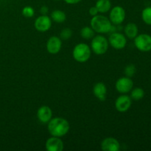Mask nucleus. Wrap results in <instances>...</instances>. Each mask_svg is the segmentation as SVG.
<instances>
[{
	"mask_svg": "<svg viewBox=\"0 0 151 151\" xmlns=\"http://www.w3.org/2000/svg\"><path fill=\"white\" fill-rule=\"evenodd\" d=\"M47 128L50 135L60 138L68 134L70 129V125L66 119L62 117H55L50 119Z\"/></svg>",
	"mask_w": 151,
	"mask_h": 151,
	"instance_id": "f257e3e1",
	"label": "nucleus"
},
{
	"mask_svg": "<svg viewBox=\"0 0 151 151\" xmlns=\"http://www.w3.org/2000/svg\"><path fill=\"white\" fill-rule=\"evenodd\" d=\"M91 27L94 32L98 33H108L111 32L113 25L110 19L103 15H98L93 16L91 19Z\"/></svg>",
	"mask_w": 151,
	"mask_h": 151,
	"instance_id": "f03ea898",
	"label": "nucleus"
},
{
	"mask_svg": "<svg viewBox=\"0 0 151 151\" xmlns=\"http://www.w3.org/2000/svg\"><path fill=\"white\" fill-rule=\"evenodd\" d=\"M91 51L90 47L84 43L77 44L72 51V56L76 61L79 63H85L91 57Z\"/></svg>",
	"mask_w": 151,
	"mask_h": 151,
	"instance_id": "7ed1b4c3",
	"label": "nucleus"
},
{
	"mask_svg": "<svg viewBox=\"0 0 151 151\" xmlns=\"http://www.w3.org/2000/svg\"><path fill=\"white\" fill-rule=\"evenodd\" d=\"M109 45V41L103 35H97L94 37L91 43L92 51L99 55L105 54L107 52Z\"/></svg>",
	"mask_w": 151,
	"mask_h": 151,
	"instance_id": "20e7f679",
	"label": "nucleus"
},
{
	"mask_svg": "<svg viewBox=\"0 0 151 151\" xmlns=\"http://www.w3.org/2000/svg\"><path fill=\"white\" fill-rule=\"evenodd\" d=\"M134 45L137 50L142 52L151 51V35L147 33L138 34L134 38Z\"/></svg>",
	"mask_w": 151,
	"mask_h": 151,
	"instance_id": "39448f33",
	"label": "nucleus"
},
{
	"mask_svg": "<svg viewBox=\"0 0 151 151\" xmlns=\"http://www.w3.org/2000/svg\"><path fill=\"white\" fill-rule=\"evenodd\" d=\"M109 43L113 48L116 50H122L127 44L126 37L120 32H114L109 38Z\"/></svg>",
	"mask_w": 151,
	"mask_h": 151,
	"instance_id": "423d86ee",
	"label": "nucleus"
},
{
	"mask_svg": "<svg viewBox=\"0 0 151 151\" xmlns=\"http://www.w3.org/2000/svg\"><path fill=\"white\" fill-rule=\"evenodd\" d=\"M133 86H134V82L131 78L126 76L119 78L115 84L116 91L122 94L130 92L132 90Z\"/></svg>",
	"mask_w": 151,
	"mask_h": 151,
	"instance_id": "0eeeda50",
	"label": "nucleus"
},
{
	"mask_svg": "<svg viewBox=\"0 0 151 151\" xmlns=\"http://www.w3.org/2000/svg\"><path fill=\"white\" fill-rule=\"evenodd\" d=\"M125 19V11L123 7L116 6L111 10L109 19L112 24L120 25Z\"/></svg>",
	"mask_w": 151,
	"mask_h": 151,
	"instance_id": "6e6552de",
	"label": "nucleus"
},
{
	"mask_svg": "<svg viewBox=\"0 0 151 151\" xmlns=\"http://www.w3.org/2000/svg\"><path fill=\"white\" fill-rule=\"evenodd\" d=\"M132 104V99L125 94L119 96L115 101V108L121 113L128 111Z\"/></svg>",
	"mask_w": 151,
	"mask_h": 151,
	"instance_id": "1a4fd4ad",
	"label": "nucleus"
},
{
	"mask_svg": "<svg viewBox=\"0 0 151 151\" xmlns=\"http://www.w3.org/2000/svg\"><path fill=\"white\" fill-rule=\"evenodd\" d=\"M35 27L39 32H46L48 31L52 27L51 18L49 17L47 15H41L37 18L35 21Z\"/></svg>",
	"mask_w": 151,
	"mask_h": 151,
	"instance_id": "9d476101",
	"label": "nucleus"
},
{
	"mask_svg": "<svg viewBox=\"0 0 151 151\" xmlns=\"http://www.w3.org/2000/svg\"><path fill=\"white\" fill-rule=\"evenodd\" d=\"M62 47V41L57 36H52L49 38L47 43V50L50 54H57L60 52Z\"/></svg>",
	"mask_w": 151,
	"mask_h": 151,
	"instance_id": "9b49d317",
	"label": "nucleus"
},
{
	"mask_svg": "<svg viewBox=\"0 0 151 151\" xmlns=\"http://www.w3.org/2000/svg\"><path fill=\"white\" fill-rule=\"evenodd\" d=\"M46 149L48 151H62L63 150V142L60 137H52L46 142Z\"/></svg>",
	"mask_w": 151,
	"mask_h": 151,
	"instance_id": "f8f14e48",
	"label": "nucleus"
},
{
	"mask_svg": "<svg viewBox=\"0 0 151 151\" xmlns=\"http://www.w3.org/2000/svg\"><path fill=\"white\" fill-rule=\"evenodd\" d=\"M101 149L103 151H119L120 144L115 138L107 137L102 141Z\"/></svg>",
	"mask_w": 151,
	"mask_h": 151,
	"instance_id": "ddd939ff",
	"label": "nucleus"
},
{
	"mask_svg": "<svg viewBox=\"0 0 151 151\" xmlns=\"http://www.w3.org/2000/svg\"><path fill=\"white\" fill-rule=\"evenodd\" d=\"M37 117L42 123H48L52 118V111L49 106H43L38 109Z\"/></svg>",
	"mask_w": 151,
	"mask_h": 151,
	"instance_id": "4468645a",
	"label": "nucleus"
},
{
	"mask_svg": "<svg viewBox=\"0 0 151 151\" xmlns=\"http://www.w3.org/2000/svg\"><path fill=\"white\" fill-rule=\"evenodd\" d=\"M93 93L99 100L105 101L107 95V88L103 83H97L93 88Z\"/></svg>",
	"mask_w": 151,
	"mask_h": 151,
	"instance_id": "2eb2a0df",
	"label": "nucleus"
},
{
	"mask_svg": "<svg viewBox=\"0 0 151 151\" xmlns=\"http://www.w3.org/2000/svg\"><path fill=\"white\" fill-rule=\"evenodd\" d=\"M124 32L127 38L134 39L139 34L138 26L134 23H128L124 28Z\"/></svg>",
	"mask_w": 151,
	"mask_h": 151,
	"instance_id": "dca6fc26",
	"label": "nucleus"
},
{
	"mask_svg": "<svg viewBox=\"0 0 151 151\" xmlns=\"http://www.w3.org/2000/svg\"><path fill=\"white\" fill-rule=\"evenodd\" d=\"M95 7L97 8L99 13H107L111 10V2L110 0H97Z\"/></svg>",
	"mask_w": 151,
	"mask_h": 151,
	"instance_id": "f3484780",
	"label": "nucleus"
},
{
	"mask_svg": "<svg viewBox=\"0 0 151 151\" xmlns=\"http://www.w3.org/2000/svg\"><path fill=\"white\" fill-rule=\"evenodd\" d=\"M51 19L56 23H63L66 21V13L60 10H55L51 13Z\"/></svg>",
	"mask_w": 151,
	"mask_h": 151,
	"instance_id": "a211bd4d",
	"label": "nucleus"
},
{
	"mask_svg": "<svg viewBox=\"0 0 151 151\" xmlns=\"http://www.w3.org/2000/svg\"><path fill=\"white\" fill-rule=\"evenodd\" d=\"M131 98L133 100L139 101V100H141L142 99H143V97H145L144 89L139 88V87H137V88L131 90Z\"/></svg>",
	"mask_w": 151,
	"mask_h": 151,
	"instance_id": "6ab92c4d",
	"label": "nucleus"
},
{
	"mask_svg": "<svg viewBox=\"0 0 151 151\" xmlns=\"http://www.w3.org/2000/svg\"><path fill=\"white\" fill-rule=\"evenodd\" d=\"M95 32L91 27H84L81 30V36L84 39H91L94 37Z\"/></svg>",
	"mask_w": 151,
	"mask_h": 151,
	"instance_id": "aec40b11",
	"label": "nucleus"
},
{
	"mask_svg": "<svg viewBox=\"0 0 151 151\" xmlns=\"http://www.w3.org/2000/svg\"><path fill=\"white\" fill-rule=\"evenodd\" d=\"M142 19L147 25H151V7H147L142 12Z\"/></svg>",
	"mask_w": 151,
	"mask_h": 151,
	"instance_id": "412c9836",
	"label": "nucleus"
},
{
	"mask_svg": "<svg viewBox=\"0 0 151 151\" xmlns=\"http://www.w3.org/2000/svg\"><path fill=\"white\" fill-rule=\"evenodd\" d=\"M136 72H137V68H136L135 65L129 64L128 65V66H125V75L126 77L131 78L133 76H134Z\"/></svg>",
	"mask_w": 151,
	"mask_h": 151,
	"instance_id": "4be33fe9",
	"label": "nucleus"
},
{
	"mask_svg": "<svg viewBox=\"0 0 151 151\" xmlns=\"http://www.w3.org/2000/svg\"><path fill=\"white\" fill-rule=\"evenodd\" d=\"M72 36V31L69 28H65V29H62L60 33V38L61 40H63V41H66V40L69 39Z\"/></svg>",
	"mask_w": 151,
	"mask_h": 151,
	"instance_id": "5701e85b",
	"label": "nucleus"
},
{
	"mask_svg": "<svg viewBox=\"0 0 151 151\" xmlns=\"http://www.w3.org/2000/svg\"><path fill=\"white\" fill-rule=\"evenodd\" d=\"M35 10L30 6H26L22 10V15L26 18H31L34 16Z\"/></svg>",
	"mask_w": 151,
	"mask_h": 151,
	"instance_id": "b1692460",
	"label": "nucleus"
},
{
	"mask_svg": "<svg viewBox=\"0 0 151 151\" xmlns=\"http://www.w3.org/2000/svg\"><path fill=\"white\" fill-rule=\"evenodd\" d=\"M99 13V11H98V10H97V7H95V6H94V7H90V9H89V14L91 15V16H97V14H98Z\"/></svg>",
	"mask_w": 151,
	"mask_h": 151,
	"instance_id": "393cba45",
	"label": "nucleus"
},
{
	"mask_svg": "<svg viewBox=\"0 0 151 151\" xmlns=\"http://www.w3.org/2000/svg\"><path fill=\"white\" fill-rule=\"evenodd\" d=\"M40 13H41V15H44V16H45V15H47L48 14V12H49V8L47 6H42V7H41V9H40Z\"/></svg>",
	"mask_w": 151,
	"mask_h": 151,
	"instance_id": "a878e982",
	"label": "nucleus"
},
{
	"mask_svg": "<svg viewBox=\"0 0 151 151\" xmlns=\"http://www.w3.org/2000/svg\"><path fill=\"white\" fill-rule=\"evenodd\" d=\"M65 2H66L67 4H77V3L80 2L81 0H64Z\"/></svg>",
	"mask_w": 151,
	"mask_h": 151,
	"instance_id": "bb28decb",
	"label": "nucleus"
},
{
	"mask_svg": "<svg viewBox=\"0 0 151 151\" xmlns=\"http://www.w3.org/2000/svg\"><path fill=\"white\" fill-rule=\"evenodd\" d=\"M56 1H59V0H56Z\"/></svg>",
	"mask_w": 151,
	"mask_h": 151,
	"instance_id": "cd10ccee",
	"label": "nucleus"
}]
</instances>
